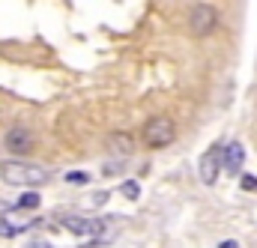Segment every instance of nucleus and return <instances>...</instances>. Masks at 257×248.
Here are the masks:
<instances>
[{
    "label": "nucleus",
    "mask_w": 257,
    "mask_h": 248,
    "mask_svg": "<svg viewBox=\"0 0 257 248\" xmlns=\"http://www.w3.org/2000/svg\"><path fill=\"white\" fill-rule=\"evenodd\" d=\"M141 138H144V144H147L150 150H162V147L174 144V138H177V123H174L171 117H165V114L150 117V120L144 123Z\"/></svg>",
    "instance_id": "obj_1"
},
{
    "label": "nucleus",
    "mask_w": 257,
    "mask_h": 248,
    "mask_svg": "<svg viewBox=\"0 0 257 248\" xmlns=\"http://www.w3.org/2000/svg\"><path fill=\"white\" fill-rule=\"evenodd\" d=\"M0 177L9 186H39V183L48 180V171L36 168V165H27V162H6L0 168Z\"/></svg>",
    "instance_id": "obj_2"
},
{
    "label": "nucleus",
    "mask_w": 257,
    "mask_h": 248,
    "mask_svg": "<svg viewBox=\"0 0 257 248\" xmlns=\"http://www.w3.org/2000/svg\"><path fill=\"white\" fill-rule=\"evenodd\" d=\"M215 27H218V9L212 3H194L189 12V30L197 39H203V36L215 33Z\"/></svg>",
    "instance_id": "obj_3"
},
{
    "label": "nucleus",
    "mask_w": 257,
    "mask_h": 248,
    "mask_svg": "<svg viewBox=\"0 0 257 248\" xmlns=\"http://www.w3.org/2000/svg\"><path fill=\"white\" fill-rule=\"evenodd\" d=\"M3 147H6L12 156H24V153L33 150V132L24 129V126H12V129L6 132V138H3Z\"/></svg>",
    "instance_id": "obj_4"
},
{
    "label": "nucleus",
    "mask_w": 257,
    "mask_h": 248,
    "mask_svg": "<svg viewBox=\"0 0 257 248\" xmlns=\"http://www.w3.org/2000/svg\"><path fill=\"white\" fill-rule=\"evenodd\" d=\"M60 224H63L69 233H78V236H93V233H102V230H105L102 221H96V218H84V215H63Z\"/></svg>",
    "instance_id": "obj_5"
},
{
    "label": "nucleus",
    "mask_w": 257,
    "mask_h": 248,
    "mask_svg": "<svg viewBox=\"0 0 257 248\" xmlns=\"http://www.w3.org/2000/svg\"><path fill=\"white\" fill-rule=\"evenodd\" d=\"M221 150H224V147H212V150H206L203 159H200V180H203L206 186H215V180H218V171H221Z\"/></svg>",
    "instance_id": "obj_6"
},
{
    "label": "nucleus",
    "mask_w": 257,
    "mask_h": 248,
    "mask_svg": "<svg viewBox=\"0 0 257 248\" xmlns=\"http://www.w3.org/2000/svg\"><path fill=\"white\" fill-rule=\"evenodd\" d=\"M242 165H245V144L242 141H230L221 150V168L236 174V171H242Z\"/></svg>",
    "instance_id": "obj_7"
},
{
    "label": "nucleus",
    "mask_w": 257,
    "mask_h": 248,
    "mask_svg": "<svg viewBox=\"0 0 257 248\" xmlns=\"http://www.w3.org/2000/svg\"><path fill=\"white\" fill-rule=\"evenodd\" d=\"M135 147H138V141H135L128 132H114V135H108V150L117 153V156H128V153H135Z\"/></svg>",
    "instance_id": "obj_8"
},
{
    "label": "nucleus",
    "mask_w": 257,
    "mask_h": 248,
    "mask_svg": "<svg viewBox=\"0 0 257 248\" xmlns=\"http://www.w3.org/2000/svg\"><path fill=\"white\" fill-rule=\"evenodd\" d=\"M18 206H21V209H36V206H39V194H36V191H24V194L18 197Z\"/></svg>",
    "instance_id": "obj_9"
},
{
    "label": "nucleus",
    "mask_w": 257,
    "mask_h": 248,
    "mask_svg": "<svg viewBox=\"0 0 257 248\" xmlns=\"http://www.w3.org/2000/svg\"><path fill=\"white\" fill-rule=\"evenodd\" d=\"M123 194H126L128 200H135L138 197V183H123Z\"/></svg>",
    "instance_id": "obj_10"
},
{
    "label": "nucleus",
    "mask_w": 257,
    "mask_h": 248,
    "mask_svg": "<svg viewBox=\"0 0 257 248\" xmlns=\"http://www.w3.org/2000/svg\"><path fill=\"white\" fill-rule=\"evenodd\" d=\"M242 188H245V191H257V177H248V174H245V177H242Z\"/></svg>",
    "instance_id": "obj_11"
},
{
    "label": "nucleus",
    "mask_w": 257,
    "mask_h": 248,
    "mask_svg": "<svg viewBox=\"0 0 257 248\" xmlns=\"http://www.w3.org/2000/svg\"><path fill=\"white\" fill-rule=\"evenodd\" d=\"M66 180H69V183H87V174H78V171H75V174H66Z\"/></svg>",
    "instance_id": "obj_12"
},
{
    "label": "nucleus",
    "mask_w": 257,
    "mask_h": 248,
    "mask_svg": "<svg viewBox=\"0 0 257 248\" xmlns=\"http://www.w3.org/2000/svg\"><path fill=\"white\" fill-rule=\"evenodd\" d=\"M221 248H239L236 242H221Z\"/></svg>",
    "instance_id": "obj_13"
},
{
    "label": "nucleus",
    "mask_w": 257,
    "mask_h": 248,
    "mask_svg": "<svg viewBox=\"0 0 257 248\" xmlns=\"http://www.w3.org/2000/svg\"><path fill=\"white\" fill-rule=\"evenodd\" d=\"M30 248H51V245H45V242H33Z\"/></svg>",
    "instance_id": "obj_14"
}]
</instances>
